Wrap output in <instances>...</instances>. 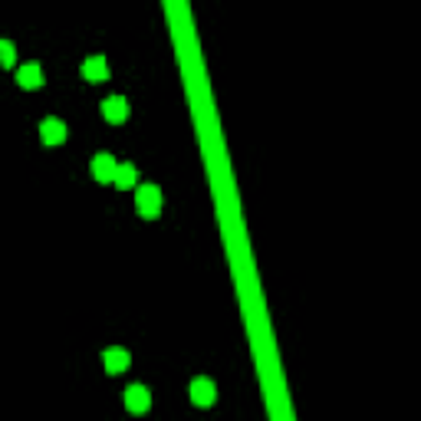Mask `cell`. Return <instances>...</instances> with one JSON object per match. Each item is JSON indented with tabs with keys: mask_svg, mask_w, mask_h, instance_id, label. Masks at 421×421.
<instances>
[{
	"mask_svg": "<svg viewBox=\"0 0 421 421\" xmlns=\"http://www.w3.org/2000/svg\"><path fill=\"white\" fill-rule=\"evenodd\" d=\"M135 208L142 217H149V221H155L161 214V191L158 185H142L135 191Z\"/></svg>",
	"mask_w": 421,
	"mask_h": 421,
	"instance_id": "6da1fadb",
	"label": "cell"
},
{
	"mask_svg": "<svg viewBox=\"0 0 421 421\" xmlns=\"http://www.w3.org/2000/svg\"><path fill=\"white\" fill-rule=\"evenodd\" d=\"M191 402H195L198 408H210V405L217 402V385L210 382V379H195V382H191Z\"/></svg>",
	"mask_w": 421,
	"mask_h": 421,
	"instance_id": "7a4b0ae2",
	"label": "cell"
},
{
	"mask_svg": "<svg viewBox=\"0 0 421 421\" xmlns=\"http://www.w3.org/2000/svg\"><path fill=\"white\" fill-rule=\"evenodd\" d=\"M151 405V395L145 385H129L125 388V408L132 411V415H145Z\"/></svg>",
	"mask_w": 421,
	"mask_h": 421,
	"instance_id": "3957f363",
	"label": "cell"
},
{
	"mask_svg": "<svg viewBox=\"0 0 421 421\" xmlns=\"http://www.w3.org/2000/svg\"><path fill=\"white\" fill-rule=\"evenodd\" d=\"M115 158H112L109 151H99L96 158H92V178L96 181H102V185H112V178H115Z\"/></svg>",
	"mask_w": 421,
	"mask_h": 421,
	"instance_id": "277c9868",
	"label": "cell"
},
{
	"mask_svg": "<svg viewBox=\"0 0 421 421\" xmlns=\"http://www.w3.org/2000/svg\"><path fill=\"white\" fill-rule=\"evenodd\" d=\"M40 138L47 142V145H63L66 142V122L63 119H43L40 122Z\"/></svg>",
	"mask_w": 421,
	"mask_h": 421,
	"instance_id": "5b68a950",
	"label": "cell"
},
{
	"mask_svg": "<svg viewBox=\"0 0 421 421\" xmlns=\"http://www.w3.org/2000/svg\"><path fill=\"white\" fill-rule=\"evenodd\" d=\"M102 115H106V122L119 125L129 119V102L122 99V96H109V99L102 102Z\"/></svg>",
	"mask_w": 421,
	"mask_h": 421,
	"instance_id": "8992f818",
	"label": "cell"
},
{
	"mask_svg": "<svg viewBox=\"0 0 421 421\" xmlns=\"http://www.w3.org/2000/svg\"><path fill=\"white\" fill-rule=\"evenodd\" d=\"M102 365H106V372H109V375H119V372L129 369V352H125V349H119V346L106 349V352H102Z\"/></svg>",
	"mask_w": 421,
	"mask_h": 421,
	"instance_id": "52a82bcc",
	"label": "cell"
},
{
	"mask_svg": "<svg viewBox=\"0 0 421 421\" xmlns=\"http://www.w3.org/2000/svg\"><path fill=\"white\" fill-rule=\"evenodd\" d=\"M83 76H86L89 83H106L109 79V63H106V56H89L83 63Z\"/></svg>",
	"mask_w": 421,
	"mask_h": 421,
	"instance_id": "ba28073f",
	"label": "cell"
},
{
	"mask_svg": "<svg viewBox=\"0 0 421 421\" xmlns=\"http://www.w3.org/2000/svg\"><path fill=\"white\" fill-rule=\"evenodd\" d=\"M17 83L24 89H40L43 86V66L40 63H26V66H20L17 69Z\"/></svg>",
	"mask_w": 421,
	"mask_h": 421,
	"instance_id": "9c48e42d",
	"label": "cell"
},
{
	"mask_svg": "<svg viewBox=\"0 0 421 421\" xmlns=\"http://www.w3.org/2000/svg\"><path fill=\"white\" fill-rule=\"evenodd\" d=\"M138 181V172H135V165H119L115 168V178H112V185L115 188H122V191H129V188Z\"/></svg>",
	"mask_w": 421,
	"mask_h": 421,
	"instance_id": "30bf717a",
	"label": "cell"
},
{
	"mask_svg": "<svg viewBox=\"0 0 421 421\" xmlns=\"http://www.w3.org/2000/svg\"><path fill=\"white\" fill-rule=\"evenodd\" d=\"M13 60H17L13 43H10V40H0V63H3V66H13Z\"/></svg>",
	"mask_w": 421,
	"mask_h": 421,
	"instance_id": "8fae6325",
	"label": "cell"
}]
</instances>
